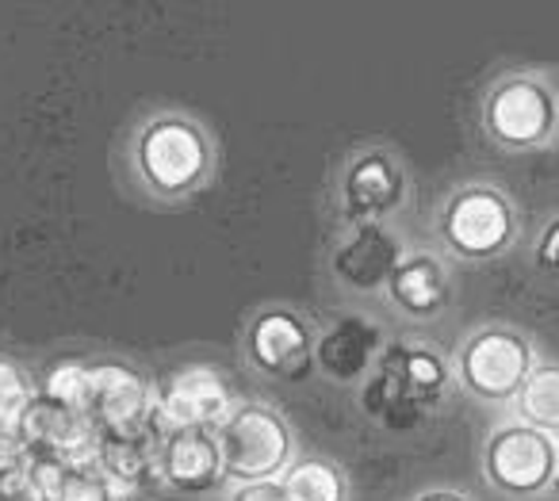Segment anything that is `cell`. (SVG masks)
I'll return each mask as SVG.
<instances>
[{"label":"cell","mask_w":559,"mask_h":501,"mask_svg":"<svg viewBox=\"0 0 559 501\" xmlns=\"http://www.w3.org/2000/svg\"><path fill=\"white\" fill-rule=\"evenodd\" d=\"M414 501H475V498L464 490H456V486H429V490H421Z\"/></svg>","instance_id":"cell-27"},{"label":"cell","mask_w":559,"mask_h":501,"mask_svg":"<svg viewBox=\"0 0 559 501\" xmlns=\"http://www.w3.org/2000/svg\"><path fill=\"white\" fill-rule=\"evenodd\" d=\"M35 470H39L50 501H119V490L104 478L96 460L50 463V467H35Z\"/></svg>","instance_id":"cell-20"},{"label":"cell","mask_w":559,"mask_h":501,"mask_svg":"<svg viewBox=\"0 0 559 501\" xmlns=\"http://www.w3.org/2000/svg\"><path fill=\"white\" fill-rule=\"evenodd\" d=\"M88 386H93V363L58 360V363H50L47 375H43L39 394H47V398H55V402H62V406H73V409H81V414H85Z\"/></svg>","instance_id":"cell-21"},{"label":"cell","mask_w":559,"mask_h":501,"mask_svg":"<svg viewBox=\"0 0 559 501\" xmlns=\"http://www.w3.org/2000/svg\"><path fill=\"white\" fill-rule=\"evenodd\" d=\"M513 417L559 437V360H540L513 398Z\"/></svg>","instance_id":"cell-19"},{"label":"cell","mask_w":559,"mask_h":501,"mask_svg":"<svg viewBox=\"0 0 559 501\" xmlns=\"http://www.w3.org/2000/svg\"><path fill=\"white\" fill-rule=\"evenodd\" d=\"M548 501H559V475H556V482H551V490H548Z\"/></svg>","instance_id":"cell-28"},{"label":"cell","mask_w":559,"mask_h":501,"mask_svg":"<svg viewBox=\"0 0 559 501\" xmlns=\"http://www.w3.org/2000/svg\"><path fill=\"white\" fill-rule=\"evenodd\" d=\"M0 501H50L39 470H20V475L0 478Z\"/></svg>","instance_id":"cell-24"},{"label":"cell","mask_w":559,"mask_h":501,"mask_svg":"<svg viewBox=\"0 0 559 501\" xmlns=\"http://www.w3.org/2000/svg\"><path fill=\"white\" fill-rule=\"evenodd\" d=\"M528 261L540 272L544 279L559 284V211L551 218H544L540 230L533 234V246H528Z\"/></svg>","instance_id":"cell-23"},{"label":"cell","mask_w":559,"mask_h":501,"mask_svg":"<svg viewBox=\"0 0 559 501\" xmlns=\"http://www.w3.org/2000/svg\"><path fill=\"white\" fill-rule=\"evenodd\" d=\"M406 246L388 223L345 226L334 238L326 257V269L334 284L349 295H376L388 287L395 264L403 261Z\"/></svg>","instance_id":"cell-11"},{"label":"cell","mask_w":559,"mask_h":501,"mask_svg":"<svg viewBox=\"0 0 559 501\" xmlns=\"http://www.w3.org/2000/svg\"><path fill=\"white\" fill-rule=\"evenodd\" d=\"M452 391V356L426 341H388L360 383V414L388 432H414L449 406Z\"/></svg>","instance_id":"cell-1"},{"label":"cell","mask_w":559,"mask_h":501,"mask_svg":"<svg viewBox=\"0 0 559 501\" xmlns=\"http://www.w3.org/2000/svg\"><path fill=\"white\" fill-rule=\"evenodd\" d=\"M383 295H388L391 310L403 314L406 322L429 325V322H441L452 310L456 279H452L449 261L437 249H406L403 261L391 272Z\"/></svg>","instance_id":"cell-13"},{"label":"cell","mask_w":559,"mask_h":501,"mask_svg":"<svg viewBox=\"0 0 559 501\" xmlns=\"http://www.w3.org/2000/svg\"><path fill=\"white\" fill-rule=\"evenodd\" d=\"M536 363L540 353L521 325L483 322L460 337L452 353V375H456V391H464L467 398L483 406H513Z\"/></svg>","instance_id":"cell-4"},{"label":"cell","mask_w":559,"mask_h":501,"mask_svg":"<svg viewBox=\"0 0 559 501\" xmlns=\"http://www.w3.org/2000/svg\"><path fill=\"white\" fill-rule=\"evenodd\" d=\"M388 348V330L368 314H342L314 333V371L337 386L365 383Z\"/></svg>","instance_id":"cell-14"},{"label":"cell","mask_w":559,"mask_h":501,"mask_svg":"<svg viewBox=\"0 0 559 501\" xmlns=\"http://www.w3.org/2000/svg\"><path fill=\"white\" fill-rule=\"evenodd\" d=\"M437 253L464 264L502 261L521 241V211L498 180H460L433 215Z\"/></svg>","instance_id":"cell-2"},{"label":"cell","mask_w":559,"mask_h":501,"mask_svg":"<svg viewBox=\"0 0 559 501\" xmlns=\"http://www.w3.org/2000/svg\"><path fill=\"white\" fill-rule=\"evenodd\" d=\"M230 501H288V490L280 478H264V482H241L234 486Z\"/></svg>","instance_id":"cell-26"},{"label":"cell","mask_w":559,"mask_h":501,"mask_svg":"<svg viewBox=\"0 0 559 501\" xmlns=\"http://www.w3.org/2000/svg\"><path fill=\"white\" fill-rule=\"evenodd\" d=\"M234 409L230 383L211 363H185L154 386V421L162 432L173 429H215Z\"/></svg>","instance_id":"cell-10"},{"label":"cell","mask_w":559,"mask_h":501,"mask_svg":"<svg viewBox=\"0 0 559 501\" xmlns=\"http://www.w3.org/2000/svg\"><path fill=\"white\" fill-rule=\"evenodd\" d=\"M479 475L506 501L548 498L559 475V437L506 417L490 425L479 444Z\"/></svg>","instance_id":"cell-5"},{"label":"cell","mask_w":559,"mask_h":501,"mask_svg":"<svg viewBox=\"0 0 559 501\" xmlns=\"http://www.w3.org/2000/svg\"><path fill=\"white\" fill-rule=\"evenodd\" d=\"M288 501H345L349 498V478H345L342 463L326 460V455H299L292 467L280 475Z\"/></svg>","instance_id":"cell-18"},{"label":"cell","mask_w":559,"mask_h":501,"mask_svg":"<svg viewBox=\"0 0 559 501\" xmlns=\"http://www.w3.org/2000/svg\"><path fill=\"white\" fill-rule=\"evenodd\" d=\"M314 333L296 307H261L246 322V360L261 375L299 383L314 371Z\"/></svg>","instance_id":"cell-9"},{"label":"cell","mask_w":559,"mask_h":501,"mask_svg":"<svg viewBox=\"0 0 559 501\" xmlns=\"http://www.w3.org/2000/svg\"><path fill=\"white\" fill-rule=\"evenodd\" d=\"M479 127L502 154H540L559 142V85L540 70H506L479 96Z\"/></svg>","instance_id":"cell-3"},{"label":"cell","mask_w":559,"mask_h":501,"mask_svg":"<svg viewBox=\"0 0 559 501\" xmlns=\"http://www.w3.org/2000/svg\"><path fill=\"white\" fill-rule=\"evenodd\" d=\"M411 177L395 150L360 146L337 169V211L345 226L360 223H391L406 207Z\"/></svg>","instance_id":"cell-8"},{"label":"cell","mask_w":559,"mask_h":501,"mask_svg":"<svg viewBox=\"0 0 559 501\" xmlns=\"http://www.w3.org/2000/svg\"><path fill=\"white\" fill-rule=\"evenodd\" d=\"M218 455L226 482H264L280 478L296 460V437L288 417L264 402H234V409L215 425Z\"/></svg>","instance_id":"cell-7"},{"label":"cell","mask_w":559,"mask_h":501,"mask_svg":"<svg viewBox=\"0 0 559 501\" xmlns=\"http://www.w3.org/2000/svg\"><path fill=\"white\" fill-rule=\"evenodd\" d=\"M134 165L150 192L180 200L207 184L215 172V146L188 116H154L134 142Z\"/></svg>","instance_id":"cell-6"},{"label":"cell","mask_w":559,"mask_h":501,"mask_svg":"<svg viewBox=\"0 0 559 501\" xmlns=\"http://www.w3.org/2000/svg\"><path fill=\"white\" fill-rule=\"evenodd\" d=\"M157 482L177 493H211L226 482L215 429H173L162 437Z\"/></svg>","instance_id":"cell-16"},{"label":"cell","mask_w":559,"mask_h":501,"mask_svg":"<svg viewBox=\"0 0 559 501\" xmlns=\"http://www.w3.org/2000/svg\"><path fill=\"white\" fill-rule=\"evenodd\" d=\"M35 398V383L27 379L24 368L12 360H0V432H16L24 409Z\"/></svg>","instance_id":"cell-22"},{"label":"cell","mask_w":559,"mask_h":501,"mask_svg":"<svg viewBox=\"0 0 559 501\" xmlns=\"http://www.w3.org/2000/svg\"><path fill=\"white\" fill-rule=\"evenodd\" d=\"M35 460L27 452L24 437L20 432H0V478L4 475H20V470H32Z\"/></svg>","instance_id":"cell-25"},{"label":"cell","mask_w":559,"mask_h":501,"mask_svg":"<svg viewBox=\"0 0 559 501\" xmlns=\"http://www.w3.org/2000/svg\"><path fill=\"white\" fill-rule=\"evenodd\" d=\"M16 432L24 437L35 467H50V463H85L96 455V425L88 421L81 409L62 406V402L47 398V394H39V391H35L32 406L20 417Z\"/></svg>","instance_id":"cell-12"},{"label":"cell","mask_w":559,"mask_h":501,"mask_svg":"<svg viewBox=\"0 0 559 501\" xmlns=\"http://www.w3.org/2000/svg\"><path fill=\"white\" fill-rule=\"evenodd\" d=\"M85 414L96 425V432L150 425L154 421V383L127 363H93Z\"/></svg>","instance_id":"cell-15"},{"label":"cell","mask_w":559,"mask_h":501,"mask_svg":"<svg viewBox=\"0 0 559 501\" xmlns=\"http://www.w3.org/2000/svg\"><path fill=\"white\" fill-rule=\"evenodd\" d=\"M162 437L165 432L157 429V421L139 425V429H104L96 432L93 460L119 493H134L142 486L157 482Z\"/></svg>","instance_id":"cell-17"}]
</instances>
